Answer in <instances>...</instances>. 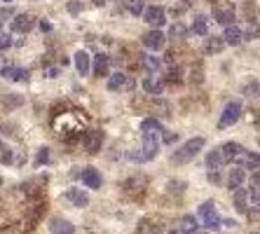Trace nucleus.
<instances>
[{
	"instance_id": "f257e3e1",
	"label": "nucleus",
	"mask_w": 260,
	"mask_h": 234,
	"mask_svg": "<svg viewBox=\"0 0 260 234\" xmlns=\"http://www.w3.org/2000/svg\"><path fill=\"white\" fill-rule=\"evenodd\" d=\"M141 131H143V152H139V155H131L134 160L139 162H148L152 160V157H157V152H160V134H162L164 129L162 124L157 122V119H143L141 122Z\"/></svg>"
},
{
	"instance_id": "f03ea898",
	"label": "nucleus",
	"mask_w": 260,
	"mask_h": 234,
	"mask_svg": "<svg viewBox=\"0 0 260 234\" xmlns=\"http://www.w3.org/2000/svg\"><path fill=\"white\" fill-rule=\"evenodd\" d=\"M204 143H206V140L202 139V136H197V139H190L188 143H183L181 148L173 152V155H171V162H173V164H178V166H181V164H188V162H192L197 155H199V150L204 148Z\"/></svg>"
},
{
	"instance_id": "7ed1b4c3",
	"label": "nucleus",
	"mask_w": 260,
	"mask_h": 234,
	"mask_svg": "<svg viewBox=\"0 0 260 234\" xmlns=\"http://www.w3.org/2000/svg\"><path fill=\"white\" fill-rule=\"evenodd\" d=\"M199 215H202V220H204V227L206 230H218L223 220H220V215L216 211V204L213 202H204L199 206Z\"/></svg>"
},
{
	"instance_id": "20e7f679",
	"label": "nucleus",
	"mask_w": 260,
	"mask_h": 234,
	"mask_svg": "<svg viewBox=\"0 0 260 234\" xmlns=\"http://www.w3.org/2000/svg\"><path fill=\"white\" fill-rule=\"evenodd\" d=\"M239 117H241V103L239 101H230L225 110H223V115H220V122H218V127L220 129H228L232 124H237Z\"/></svg>"
},
{
	"instance_id": "39448f33",
	"label": "nucleus",
	"mask_w": 260,
	"mask_h": 234,
	"mask_svg": "<svg viewBox=\"0 0 260 234\" xmlns=\"http://www.w3.org/2000/svg\"><path fill=\"white\" fill-rule=\"evenodd\" d=\"M141 40H143V47H148L152 52H160V49H164V45H166V35L160 28H152V31H148L143 35Z\"/></svg>"
},
{
	"instance_id": "423d86ee",
	"label": "nucleus",
	"mask_w": 260,
	"mask_h": 234,
	"mask_svg": "<svg viewBox=\"0 0 260 234\" xmlns=\"http://www.w3.org/2000/svg\"><path fill=\"white\" fill-rule=\"evenodd\" d=\"M143 19L150 23L152 28H160V26L166 23V12H164V7H160V5H150V7L143 10Z\"/></svg>"
},
{
	"instance_id": "0eeeda50",
	"label": "nucleus",
	"mask_w": 260,
	"mask_h": 234,
	"mask_svg": "<svg viewBox=\"0 0 260 234\" xmlns=\"http://www.w3.org/2000/svg\"><path fill=\"white\" fill-rule=\"evenodd\" d=\"M249 152L244 150V145H239V143H225L223 148H220V157H223V162H232V160H244Z\"/></svg>"
},
{
	"instance_id": "6e6552de",
	"label": "nucleus",
	"mask_w": 260,
	"mask_h": 234,
	"mask_svg": "<svg viewBox=\"0 0 260 234\" xmlns=\"http://www.w3.org/2000/svg\"><path fill=\"white\" fill-rule=\"evenodd\" d=\"M101 145H103V131L101 129H89L87 131V136H85V148L87 152H98L101 150Z\"/></svg>"
},
{
	"instance_id": "1a4fd4ad",
	"label": "nucleus",
	"mask_w": 260,
	"mask_h": 234,
	"mask_svg": "<svg viewBox=\"0 0 260 234\" xmlns=\"http://www.w3.org/2000/svg\"><path fill=\"white\" fill-rule=\"evenodd\" d=\"M33 26H35V19L31 14H17L12 19V31L14 33H31Z\"/></svg>"
},
{
	"instance_id": "9d476101",
	"label": "nucleus",
	"mask_w": 260,
	"mask_h": 234,
	"mask_svg": "<svg viewBox=\"0 0 260 234\" xmlns=\"http://www.w3.org/2000/svg\"><path fill=\"white\" fill-rule=\"evenodd\" d=\"M0 75L5 77V80H12V82H28V70H24V68H17V66H5Z\"/></svg>"
},
{
	"instance_id": "9b49d317",
	"label": "nucleus",
	"mask_w": 260,
	"mask_h": 234,
	"mask_svg": "<svg viewBox=\"0 0 260 234\" xmlns=\"http://www.w3.org/2000/svg\"><path fill=\"white\" fill-rule=\"evenodd\" d=\"M82 185L85 187H89V190H98L101 187V173H98L96 169H85L82 171Z\"/></svg>"
},
{
	"instance_id": "f8f14e48",
	"label": "nucleus",
	"mask_w": 260,
	"mask_h": 234,
	"mask_svg": "<svg viewBox=\"0 0 260 234\" xmlns=\"http://www.w3.org/2000/svg\"><path fill=\"white\" fill-rule=\"evenodd\" d=\"M213 17H216V22L223 23V26H235V10H232V7H216V10H213Z\"/></svg>"
},
{
	"instance_id": "ddd939ff",
	"label": "nucleus",
	"mask_w": 260,
	"mask_h": 234,
	"mask_svg": "<svg viewBox=\"0 0 260 234\" xmlns=\"http://www.w3.org/2000/svg\"><path fill=\"white\" fill-rule=\"evenodd\" d=\"M49 230H52V234H73L75 232V225L71 220H64V218H54L52 225H49Z\"/></svg>"
},
{
	"instance_id": "4468645a",
	"label": "nucleus",
	"mask_w": 260,
	"mask_h": 234,
	"mask_svg": "<svg viewBox=\"0 0 260 234\" xmlns=\"http://www.w3.org/2000/svg\"><path fill=\"white\" fill-rule=\"evenodd\" d=\"M75 68L80 75H89V70H92V56L80 49V52L75 54Z\"/></svg>"
},
{
	"instance_id": "2eb2a0df",
	"label": "nucleus",
	"mask_w": 260,
	"mask_h": 234,
	"mask_svg": "<svg viewBox=\"0 0 260 234\" xmlns=\"http://www.w3.org/2000/svg\"><path fill=\"white\" fill-rule=\"evenodd\" d=\"M124 87H131V80L127 77V75H110V80H108V89L110 92H118V89H124Z\"/></svg>"
},
{
	"instance_id": "dca6fc26",
	"label": "nucleus",
	"mask_w": 260,
	"mask_h": 234,
	"mask_svg": "<svg viewBox=\"0 0 260 234\" xmlns=\"http://www.w3.org/2000/svg\"><path fill=\"white\" fill-rule=\"evenodd\" d=\"M64 197L68 199V202H73L75 206H87V204H89V197H87V194H85L82 190H77V187L68 190V192L64 194Z\"/></svg>"
},
{
	"instance_id": "f3484780",
	"label": "nucleus",
	"mask_w": 260,
	"mask_h": 234,
	"mask_svg": "<svg viewBox=\"0 0 260 234\" xmlns=\"http://www.w3.org/2000/svg\"><path fill=\"white\" fill-rule=\"evenodd\" d=\"M223 40H225V45H239L241 40H244V33L239 31L237 26H228V28H225V35H223Z\"/></svg>"
},
{
	"instance_id": "a211bd4d",
	"label": "nucleus",
	"mask_w": 260,
	"mask_h": 234,
	"mask_svg": "<svg viewBox=\"0 0 260 234\" xmlns=\"http://www.w3.org/2000/svg\"><path fill=\"white\" fill-rule=\"evenodd\" d=\"M143 89L148 94H162V82L157 80V75H150V77L143 80Z\"/></svg>"
},
{
	"instance_id": "6ab92c4d",
	"label": "nucleus",
	"mask_w": 260,
	"mask_h": 234,
	"mask_svg": "<svg viewBox=\"0 0 260 234\" xmlns=\"http://www.w3.org/2000/svg\"><path fill=\"white\" fill-rule=\"evenodd\" d=\"M244 178H246V173H244V169H232V171H230V178H228L230 190H235V187H241V183H244Z\"/></svg>"
},
{
	"instance_id": "aec40b11",
	"label": "nucleus",
	"mask_w": 260,
	"mask_h": 234,
	"mask_svg": "<svg viewBox=\"0 0 260 234\" xmlns=\"http://www.w3.org/2000/svg\"><path fill=\"white\" fill-rule=\"evenodd\" d=\"M223 164H225V162H223V157H220V150H211V152L206 155V166H209V169L218 171Z\"/></svg>"
},
{
	"instance_id": "412c9836",
	"label": "nucleus",
	"mask_w": 260,
	"mask_h": 234,
	"mask_svg": "<svg viewBox=\"0 0 260 234\" xmlns=\"http://www.w3.org/2000/svg\"><path fill=\"white\" fill-rule=\"evenodd\" d=\"M108 66H110V61H108V56H96V61H94V73L98 75V77H106L108 75Z\"/></svg>"
},
{
	"instance_id": "4be33fe9",
	"label": "nucleus",
	"mask_w": 260,
	"mask_h": 234,
	"mask_svg": "<svg viewBox=\"0 0 260 234\" xmlns=\"http://www.w3.org/2000/svg\"><path fill=\"white\" fill-rule=\"evenodd\" d=\"M235 209L239 213H246V190L244 187H235Z\"/></svg>"
},
{
	"instance_id": "5701e85b",
	"label": "nucleus",
	"mask_w": 260,
	"mask_h": 234,
	"mask_svg": "<svg viewBox=\"0 0 260 234\" xmlns=\"http://www.w3.org/2000/svg\"><path fill=\"white\" fill-rule=\"evenodd\" d=\"M197 227H199V225H197V218H195V215H185L183 220H181V230H183L185 234H195Z\"/></svg>"
},
{
	"instance_id": "b1692460",
	"label": "nucleus",
	"mask_w": 260,
	"mask_h": 234,
	"mask_svg": "<svg viewBox=\"0 0 260 234\" xmlns=\"http://www.w3.org/2000/svg\"><path fill=\"white\" fill-rule=\"evenodd\" d=\"M223 49H225V40H223V38H216V35H213V38L206 40V52L209 54L211 52H223Z\"/></svg>"
},
{
	"instance_id": "393cba45",
	"label": "nucleus",
	"mask_w": 260,
	"mask_h": 234,
	"mask_svg": "<svg viewBox=\"0 0 260 234\" xmlns=\"http://www.w3.org/2000/svg\"><path fill=\"white\" fill-rule=\"evenodd\" d=\"M192 31L197 33V35H206V17L204 14H199L195 19V23H192Z\"/></svg>"
},
{
	"instance_id": "a878e982",
	"label": "nucleus",
	"mask_w": 260,
	"mask_h": 234,
	"mask_svg": "<svg viewBox=\"0 0 260 234\" xmlns=\"http://www.w3.org/2000/svg\"><path fill=\"white\" fill-rule=\"evenodd\" d=\"M47 162H49V148H40L38 157H35V166H43Z\"/></svg>"
},
{
	"instance_id": "bb28decb",
	"label": "nucleus",
	"mask_w": 260,
	"mask_h": 234,
	"mask_svg": "<svg viewBox=\"0 0 260 234\" xmlns=\"http://www.w3.org/2000/svg\"><path fill=\"white\" fill-rule=\"evenodd\" d=\"M127 7H129L131 14H141V12H143V0H129V2H127Z\"/></svg>"
},
{
	"instance_id": "cd10ccee",
	"label": "nucleus",
	"mask_w": 260,
	"mask_h": 234,
	"mask_svg": "<svg viewBox=\"0 0 260 234\" xmlns=\"http://www.w3.org/2000/svg\"><path fill=\"white\" fill-rule=\"evenodd\" d=\"M10 162H12V152L0 143V164H10Z\"/></svg>"
},
{
	"instance_id": "c85d7f7f",
	"label": "nucleus",
	"mask_w": 260,
	"mask_h": 234,
	"mask_svg": "<svg viewBox=\"0 0 260 234\" xmlns=\"http://www.w3.org/2000/svg\"><path fill=\"white\" fill-rule=\"evenodd\" d=\"M10 45H12V38L7 35V33H2V31H0V49H7Z\"/></svg>"
},
{
	"instance_id": "c756f323",
	"label": "nucleus",
	"mask_w": 260,
	"mask_h": 234,
	"mask_svg": "<svg viewBox=\"0 0 260 234\" xmlns=\"http://www.w3.org/2000/svg\"><path fill=\"white\" fill-rule=\"evenodd\" d=\"M171 35H173V38H176V35H178V38H181V35H185V26H183V23H176V26H171Z\"/></svg>"
},
{
	"instance_id": "7c9ffc66",
	"label": "nucleus",
	"mask_w": 260,
	"mask_h": 234,
	"mask_svg": "<svg viewBox=\"0 0 260 234\" xmlns=\"http://www.w3.org/2000/svg\"><path fill=\"white\" fill-rule=\"evenodd\" d=\"M246 96H258V80H253V85L246 87Z\"/></svg>"
},
{
	"instance_id": "2f4dec72",
	"label": "nucleus",
	"mask_w": 260,
	"mask_h": 234,
	"mask_svg": "<svg viewBox=\"0 0 260 234\" xmlns=\"http://www.w3.org/2000/svg\"><path fill=\"white\" fill-rule=\"evenodd\" d=\"M176 139H178V134H173V131H164V134H162V140H164V143H173Z\"/></svg>"
},
{
	"instance_id": "473e14b6",
	"label": "nucleus",
	"mask_w": 260,
	"mask_h": 234,
	"mask_svg": "<svg viewBox=\"0 0 260 234\" xmlns=\"http://www.w3.org/2000/svg\"><path fill=\"white\" fill-rule=\"evenodd\" d=\"M10 17H12V7H5V10H0V23L7 22Z\"/></svg>"
},
{
	"instance_id": "72a5a7b5",
	"label": "nucleus",
	"mask_w": 260,
	"mask_h": 234,
	"mask_svg": "<svg viewBox=\"0 0 260 234\" xmlns=\"http://www.w3.org/2000/svg\"><path fill=\"white\" fill-rule=\"evenodd\" d=\"M68 12H71V14H77V12H80V2H68Z\"/></svg>"
},
{
	"instance_id": "f704fd0d",
	"label": "nucleus",
	"mask_w": 260,
	"mask_h": 234,
	"mask_svg": "<svg viewBox=\"0 0 260 234\" xmlns=\"http://www.w3.org/2000/svg\"><path fill=\"white\" fill-rule=\"evenodd\" d=\"M40 28H43V31H52V23L43 19V22H40Z\"/></svg>"
},
{
	"instance_id": "c9c22d12",
	"label": "nucleus",
	"mask_w": 260,
	"mask_h": 234,
	"mask_svg": "<svg viewBox=\"0 0 260 234\" xmlns=\"http://www.w3.org/2000/svg\"><path fill=\"white\" fill-rule=\"evenodd\" d=\"M56 75H59V70H56V68H49V70H47V77H56Z\"/></svg>"
},
{
	"instance_id": "e433bc0d",
	"label": "nucleus",
	"mask_w": 260,
	"mask_h": 234,
	"mask_svg": "<svg viewBox=\"0 0 260 234\" xmlns=\"http://www.w3.org/2000/svg\"><path fill=\"white\" fill-rule=\"evenodd\" d=\"M136 234H150V232H148V230H139V232H136Z\"/></svg>"
},
{
	"instance_id": "4c0bfd02",
	"label": "nucleus",
	"mask_w": 260,
	"mask_h": 234,
	"mask_svg": "<svg viewBox=\"0 0 260 234\" xmlns=\"http://www.w3.org/2000/svg\"><path fill=\"white\" fill-rule=\"evenodd\" d=\"M0 2H7V5H10V2H12V0H0Z\"/></svg>"
},
{
	"instance_id": "58836bf2",
	"label": "nucleus",
	"mask_w": 260,
	"mask_h": 234,
	"mask_svg": "<svg viewBox=\"0 0 260 234\" xmlns=\"http://www.w3.org/2000/svg\"><path fill=\"white\" fill-rule=\"evenodd\" d=\"M166 234H178V232H166Z\"/></svg>"
},
{
	"instance_id": "ea45409f",
	"label": "nucleus",
	"mask_w": 260,
	"mask_h": 234,
	"mask_svg": "<svg viewBox=\"0 0 260 234\" xmlns=\"http://www.w3.org/2000/svg\"><path fill=\"white\" fill-rule=\"evenodd\" d=\"M195 234H204V232H195Z\"/></svg>"
},
{
	"instance_id": "a19ab883",
	"label": "nucleus",
	"mask_w": 260,
	"mask_h": 234,
	"mask_svg": "<svg viewBox=\"0 0 260 234\" xmlns=\"http://www.w3.org/2000/svg\"><path fill=\"white\" fill-rule=\"evenodd\" d=\"M251 234H258V232H251Z\"/></svg>"
},
{
	"instance_id": "79ce46f5",
	"label": "nucleus",
	"mask_w": 260,
	"mask_h": 234,
	"mask_svg": "<svg viewBox=\"0 0 260 234\" xmlns=\"http://www.w3.org/2000/svg\"><path fill=\"white\" fill-rule=\"evenodd\" d=\"M89 234H94V232H89Z\"/></svg>"
}]
</instances>
